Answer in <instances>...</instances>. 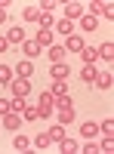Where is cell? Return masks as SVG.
I'll list each match as a JSON object with an SVG mask.
<instances>
[{"mask_svg":"<svg viewBox=\"0 0 114 154\" xmlns=\"http://www.w3.org/2000/svg\"><path fill=\"white\" fill-rule=\"evenodd\" d=\"M9 89H12V96H16V99H28V96H31V80H28V77H12Z\"/></svg>","mask_w":114,"mask_h":154,"instance_id":"6da1fadb","label":"cell"},{"mask_svg":"<svg viewBox=\"0 0 114 154\" xmlns=\"http://www.w3.org/2000/svg\"><path fill=\"white\" fill-rule=\"evenodd\" d=\"M37 111H40V117H53V114H56V96L49 93V89L40 96V102H37Z\"/></svg>","mask_w":114,"mask_h":154,"instance_id":"7a4b0ae2","label":"cell"},{"mask_svg":"<svg viewBox=\"0 0 114 154\" xmlns=\"http://www.w3.org/2000/svg\"><path fill=\"white\" fill-rule=\"evenodd\" d=\"M90 16H105V19H114V6L108 3V0H96V3H90Z\"/></svg>","mask_w":114,"mask_h":154,"instance_id":"3957f363","label":"cell"},{"mask_svg":"<svg viewBox=\"0 0 114 154\" xmlns=\"http://www.w3.org/2000/svg\"><path fill=\"white\" fill-rule=\"evenodd\" d=\"M40 49H43V46L37 43V40H25V43H22V53H25V59H31V62H34L37 56H40Z\"/></svg>","mask_w":114,"mask_h":154,"instance_id":"277c9868","label":"cell"},{"mask_svg":"<svg viewBox=\"0 0 114 154\" xmlns=\"http://www.w3.org/2000/svg\"><path fill=\"white\" fill-rule=\"evenodd\" d=\"M83 46H86V43H83V37H80V34H71L68 40H65V53H80Z\"/></svg>","mask_w":114,"mask_h":154,"instance_id":"5b68a950","label":"cell"},{"mask_svg":"<svg viewBox=\"0 0 114 154\" xmlns=\"http://www.w3.org/2000/svg\"><path fill=\"white\" fill-rule=\"evenodd\" d=\"M80 16H83V6L80 3H65V19L68 22H80Z\"/></svg>","mask_w":114,"mask_h":154,"instance_id":"8992f818","label":"cell"},{"mask_svg":"<svg viewBox=\"0 0 114 154\" xmlns=\"http://www.w3.org/2000/svg\"><path fill=\"white\" fill-rule=\"evenodd\" d=\"M3 126H6V130H19V126H22V114H19V111L3 114Z\"/></svg>","mask_w":114,"mask_h":154,"instance_id":"52a82bcc","label":"cell"},{"mask_svg":"<svg viewBox=\"0 0 114 154\" xmlns=\"http://www.w3.org/2000/svg\"><path fill=\"white\" fill-rule=\"evenodd\" d=\"M49 77H53V80H68V77H71V71H68V65H65V62H59V65H53Z\"/></svg>","mask_w":114,"mask_h":154,"instance_id":"ba28073f","label":"cell"},{"mask_svg":"<svg viewBox=\"0 0 114 154\" xmlns=\"http://www.w3.org/2000/svg\"><path fill=\"white\" fill-rule=\"evenodd\" d=\"M46 56H49V62H53V65H59V62H65V46H49L46 49Z\"/></svg>","mask_w":114,"mask_h":154,"instance_id":"9c48e42d","label":"cell"},{"mask_svg":"<svg viewBox=\"0 0 114 154\" xmlns=\"http://www.w3.org/2000/svg\"><path fill=\"white\" fill-rule=\"evenodd\" d=\"M80 59H83V65H96L99 49H96V46H83V49H80Z\"/></svg>","mask_w":114,"mask_h":154,"instance_id":"30bf717a","label":"cell"},{"mask_svg":"<svg viewBox=\"0 0 114 154\" xmlns=\"http://www.w3.org/2000/svg\"><path fill=\"white\" fill-rule=\"evenodd\" d=\"M80 28H83V31H96V28H99V16L83 12V16H80Z\"/></svg>","mask_w":114,"mask_h":154,"instance_id":"8fae6325","label":"cell"},{"mask_svg":"<svg viewBox=\"0 0 114 154\" xmlns=\"http://www.w3.org/2000/svg\"><path fill=\"white\" fill-rule=\"evenodd\" d=\"M93 83H99V89H111V86H114V77H111L108 71H99Z\"/></svg>","mask_w":114,"mask_h":154,"instance_id":"7c38bea8","label":"cell"},{"mask_svg":"<svg viewBox=\"0 0 114 154\" xmlns=\"http://www.w3.org/2000/svg\"><path fill=\"white\" fill-rule=\"evenodd\" d=\"M16 74H19V77H31V74H34V62H31V59H22L19 65H16Z\"/></svg>","mask_w":114,"mask_h":154,"instance_id":"4fadbf2b","label":"cell"},{"mask_svg":"<svg viewBox=\"0 0 114 154\" xmlns=\"http://www.w3.org/2000/svg\"><path fill=\"white\" fill-rule=\"evenodd\" d=\"M56 111H59V123H62V126L74 123V105H68V108H56Z\"/></svg>","mask_w":114,"mask_h":154,"instance_id":"5bb4252c","label":"cell"},{"mask_svg":"<svg viewBox=\"0 0 114 154\" xmlns=\"http://www.w3.org/2000/svg\"><path fill=\"white\" fill-rule=\"evenodd\" d=\"M40 46H53V28H40L37 31V37H34Z\"/></svg>","mask_w":114,"mask_h":154,"instance_id":"9a60e30c","label":"cell"},{"mask_svg":"<svg viewBox=\"0 0 114 154\" xmlns=\"http://www.w3.org/2000/svg\"><path fill=\"white\" fill-rule=\"evenodd\" d=\"M80 133H83L86 139H96V136H99V123H96V120H86V123H80Z\"/></svg>","mask_w":114,"mask_h":154,"instance_id":"2e32d148","label":"cell"},{"mask_svg":"<svg viewBox=\"0 0 114 154\" xmlns=\"http://www.w3.org/2000/svg\"><path fill=\"white\" fill-rule=\"evenodd\" d=\"M96 74H99L96 65H83V68H80V80H83V83H93V80H96Z\"/></svg>","mask_w":114,"mask_h":154,"instance_id":"e0dca14e","label":"cell"},{"mask_svg":"<svg viewBox=\"0 0 114 154\" xmlns=\"http://www.w3.org/2000/svg\"><path fill=\"white\" fill-rule=\"evenodd\" d=\"M96 49H99V59H105V62L114 59V43H111V40H105L102 46H96Z\"/></svg>","mask_w":114,"mask_h":154,"instance_id":"ac0fdd59","label":"cell"},{"mask_svg":"<svg viewBox=\"0 0 114 154\" xmlns=\"http://www.w3.org/2000/svg\"><path fill=\"white\" fill-rule=\"evenodd\" d=\"M49 93H53V96H68V80H53Z\"/></svg>","mask_w":114,"mask_h":154,"instance_id":"d6986e66","label":"cell"},{"mask_svg":"<svg viewBox=\"0 0 114 154\" xmlns=\"http://www.w3.org/2000/svg\"><path fill=\"white\" fill-rule=\"evenodd\" d=\"M59 145H62V151H65V154H77V151H80V145H77V142H74V139H68V136H65V139H62V142H59Z\"/></svg>","mask_w":114,"mask_h":154,"instance_id":"ffe728a7","label":"cell"},{"mask_svg":"<svg viewBox=\"0 0 114 154\" xmlns=\"http://www.w3.org/2000/svg\"><path fill=\"white\" fill-rule=\"evenodd\" d=\"M22 117H25V120H37V117H40V111H37V105H28V102H25Z\"/></svg>","mask_w":114,"mask_h":154,"instance_id":"44dd1931","label":"cell"},{"mask_svg":"<svg viewBox=\"0 0 114 154\" xmlns=\"http://www.w3.org/2000/svg\"><path fill=\"white\" fill-rule=\"evenodd\" d=\"M6 40H9V43H25V31H22V28H9Z\"/></svg>","mask_w":114,"mask_h":154,"instance_id":"7402d4cb","label":"cell"},{"mask_svg":"<svg viewBox=\"0 0 114 154\" xmlns=\"http://www.w3.org/2000/svg\"><path fill=\"white\" fill-rule=\"evenodd\" d=\"M49 139H53V142H62V139H65V126H62V123L49 126Z\"/></svg>","mask_w":114,"mask_h":154,"instance_id":"603a6c76","label":"cell"},{"mask_svg":"<svg viewBox=\"0 0 114 154\" xmlns=\"http://www.w3.org/2000/svg\"><path fill=\"white\" fill-rule=\"evenodd\" d=\"M12 145H16V151H28V148H31V139H28V136H16V139H12Z\"/></svg>","mask_w":114,"mask_h":154,"instance_id":"cb8c5ba5","label":"cell"},{"mask_svg":"<svg viewBox=\"0 0 114 154\" xmlns=\"http://www.w3.org/2000/svg\"><path fill=\"white\" fill-rule=\"evenodd\" d=\"M56 31H62V34H74V22H68V19H62V22H56Z\"/></svg>","mask_w":114,"mask_h":154,"instance_id":"d4e9b609","label":"cell"},{"mask_svg":"<svg viewBox=\"0 0 114 154\" xmlns=\"http://www.w3.org/2000/svg\"><path fill=\"white\" fill-rule=\"evenodd\" d=\"M40 28H56V19H53V12H40Z\"/></svg>","mask_w":114,"mask_h":154,"instance_id":"484cf974","label":"cell"},{"mask_svg":"<svg viewBox=\"0 0 114 154\" xmlns=\"http://www.w3.org/2000/svg\"><path fill=\"white\" fill-rule=\"evenodd\" d=\"M40 19V6H25V22H37Z\"/></svg>","mask_w":114,"mask_h":154,"instance_id":"4316f807","label":"cell"},{"mask_svg":"<svg viewBox=\"0 0 114 154\" xmlns=\"http://www.w3.org/2000/svg\"><path fill=\"white\" fill-rule=\"evenodd\" d=\"M34 145H37V148H49V145H53V139H49V133H40V136L34 139Z\"/></svg>","mask_w":114,"mask_h":154,"instance_id":"83f0119b","label":"cell"},{"mask_svg":"<svg viewBox=\"0 0 114 154\" xmlns=\"http://www.w3.org/2000/svg\"><path fill=\"white\" fill-rule=\"evenodd\" d=\"M99 133H102V136H114V120H111V117H108V120H102Z\"/></svg>","mask_w":114,"mask_h":154,"instance_id":"f1b7e54d","label":"cell"},{"mask_svg":"<svg viewBox=\"0 0 114 154\" xmlns=\"http://www.w3.org/2000/svg\"><path fill=\"white\" fill-rule=\"evenodd\" d=\"M99 151H102V154H111V151H114V139L105 136V139H102V145H99Z\"/></svg>","mask_w":114,"mask_h":154,"instance_id":"f546056e","label":"cell"},{"mask_svg":"<svg viewBox=\"0 0 114 154\" xmlns=\"http://www.w3.org/2000/svg\"><path fill=\"white\" fill-rule=\"evenodd\" d=\"M0 83H12V68L0 65Z\"/></svg>","mask_w":114,"mask_h":154,"instance_id":"4dcf8cb0","label":"cell"},{"mask_svg":"<svg viewBox=\"0 0 114 154\" xmlns=\"http://www.w3.org/2000/svg\"><path fill=\"white\" fill-rule=\"evenodd\" d=\"M80 151H83V154H99V142H93V139H90V142H86Z\"/></svg>","mask_w":114,"mask_h":154,"instance_id":"1f68e13d","label":"cell"},{"mask_svg":"<svg viewBox=\"0 0 114 154\" xmlns=\"http://www.w3.org/2000/svg\"><path fill=\"white\" fill-rule=\"evenodd\" d=\"M9 111H12V99H0V117L9 114Z\"/></svg>","mask_w":114,"mask_h":154,"instance_id":"d6a6232c","label":"cell"},{"mask_svg":"<svg viewBox=\"0 0 114 154\" xmlns=\"http://www.w3.org/2000/svg\"><path fill=\"white\" fill-rule=\"evenodd\" d=\"M6 46H9V40H6V37H0V53H3Z\"/></svg>","mask_w":114,"mask_h":154,"instance_id":"836d02e7","label":"cell"},{"mask_svg":"<svg viewBox=\"0 0 114 154\" xmlns=\"http://www.w3.org/2000/svg\"><path fill=\"white\" fill-rule=\"evenodd\" d=\"M6 22V6H0V25Z\"/></svg>","mask_w":114,"mask_h":154,"instance_id":"e575fe53","label":"cell"}]
</instances>
